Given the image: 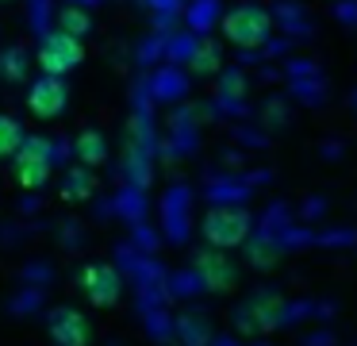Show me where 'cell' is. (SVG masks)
<instances>
[{
	"instance_id": "cell-11",
	"label": "cell",
	"mask_w": 357,
	"mask_h": 346,
	"mask_svg": "<svg viewBox=\"0 0 357 346\" xmlns=\"http://www.w3.org/2000/svg\"><path fill=\"white\" fill-rule=\"evenodd\" d=\"M93 192H96V173H93V169L77 166V169H70V173H66V181H62V200L77 204V200H89Z\"/></svg>"
},
{
	"instance_id": "cell-13",
	"label": "cell",
	"mask_w": 357,
	"mask_h": 346,
	"mask_svg": "<svg viewBox=\"0 0 357 346\" xmlns=\"http://www.w3.org/2000/svg\"><path fill=\"white\" fill-rule=\"evenodd\" d=\"M219 66H223V54H219L215 43H200V46H196V54H192V69H196V73H215Z\"/></svg>"
},
{
	"instance_id": "cell-12",
	"label": "cell",
	"mask_w": 357,
	"mask_h": 346,
	"mask_svg": "<svg viewBox=\"0 0 357 346\" xmlns=\"http://www.w3.org/2000/svg\"><path fill=\"white\" fill-rule=\"evenodd\" d=\"M24 123L16 120V115H4L0 112V158H12V154L24 146Z\"/></svg>"
},
{
	"instance_id": "cell-3",
	"label": "cell",
	"mask_w": 357,
	"mask_h": 346,
	"mask_svg": "<svg viewBox=\"0 0 357 346\" xmlns=\"http://www.w3.org/2000/svg\"><path fill=\"white\" fill-rule=\"evenodd\" d=\"M54 166V143L47 135H27L24 146L12 154V173L24 189H43Z\"/></svg>"
},
{
	"instance_id": "cell-6",
	"label": "cell",
	"mask_w": 357,
	"mask_h": 346,
	"mask_svg": "<svg viewBox=\"0 0 357 346\" xmlns=\"http://www.w3.org/2000/svg\"><path fill=\"white\" fill-rule=\"evenodd\" d=\"M47 335L54 338V346H89L93 323H89V315L81 312V308L62 304L47 315Z\"/></svg>"
},
{
	"instance_id": "cell-2",
	"label": "cell",
	"mask_w": 357,
	"mask_h": 346,
	"mask_svg": "<svg viewBox=\"0 0 357 346\" xmlns=\"http://www.w3.org/2000/svg\"><path fill=\"white\" fill-rule=\"evenodd\" d=\"M254 231V219H250L246 208H211L204 215V243L215 246V250H234L242 246Z\"/></svg>"
},
{
	"instance_id": "cell-4",
	"label": "cell",
	"mask_w": 357,
	"mask_h": 346,
	"mask_svg": "<svg viewBox=\"0 0 357 346\" xmlns=\"http://www.w3.org/2000/svg\"><path fill=\"white\" fill-rule=\"evenodd\" d=\"M81 62H85V43H81V38L66 35L62 27L43 35V43H39V69L43 73L66 77V73H73Z\"/></svg>"
},
{
	"instance_id": "cell-9",
	"label": "cell",
	"mask_w": 357,
	"mask_h": 346,
	"mask_svg": "<svg viewBox=\"0 0 357 346\" xmlns=\"http://www.w3.org/2000/svg\"><path fill=\"white\" fill-rule=\"evenodd\" d=\"M277 319H280V296H273V292L254 296L246 304V312H242V327L246 331H273Z\"/></svg>"
},
{
	"instance_id": "cell-7",
	"label": "cell",
	"mask_w": 357,
	"mask_h": 346,
	"mask_svg": "<svg viewBox=\"0 0 357 346\" xmlns=\"http://www.w3.org/2000/svg\"><path fill=\"white\" fill-rule=\"evenodd\" d=\"M70 104V89H66V77H50L43 73L39 81L27 89V108H31L39 120H54V115L66 112Z\"/></svg>"
},
{
	"instance_id": "cell-8",
	"label": "cell",
	"mask_w": 357,
	"mask_h": 346,
	"mask_svg": "<svg viewBox=\"0 0 357 346\" xmlns=\"http://www.w3.org/2000/svg\"><path fill=\"white\" fill-rule=\"evenodd\" d=\"M196 277H200L204 289H211V292H231L234 284H238L234 261L227 258V250H215V246L196 254Z\"/></svg>"
},
{
	"instance_id": "cell-15",
	"label": "cell",
	"mask_w": 357,
	"mask_h": 346,
	"mask_svg": "<svg viewBox=\"0 0 357 346\" xmlns=\"http://www.w3.org/2000/svg\"><path fill=\"white\" fill-rule=\"evenodd\" d=\"M24 50H8L4 58H0V77H8V81H20L24 77Z\"/></svg>"
},
{
	"instance_id": "cell-16",
	"label": "cell",
	"mask_w": 357,
	"mask_h": 346,
	"mask_svg": "<svg viewBox=\"0 0 357 346\" xmlns=\"http://www.w3.org/2000/svg\"><path fill=\"white\" fill-rule=\"evenodd\" d=\"M0 4H12V0H0Z\"/></svg>"
},
{
	"instance_id": "cell-5",
	"label": "cell",
	"mask_w": 357,
	"mask_h": 346,
	"mask_svg": "<svg viewBox=\"0 0 357 346\" xmlns=\"http://www.w3.org/2000/svg\"><path fill=\"white\" fill-rule=\"evenodd\" d=\"M81 292L93 308H112L119 304V292H123V277H119L116 266L108 261H89L81 269Z\"/></svg>"
},
{
	"instance_id": "cell-10",
	"label": "cell",
	"mask_w": 357,
	"mask_h": 346,
	"mask_svg": "<svg viewBox=\"0 0 357 346\" xmlns=\"http://www.w3.org/2000/svg\"><path fill=\"white\" fill-rule=\"evenodd\" d=\"M73 154H77V161L85 169H96V166H104L108 161V138L100 135V131H81L77 135V143H73Z\"/></svg>"
},
{
	"instance_id": "cell-14",
	"label": "cell",
	"mask_w": 357,
	"mask_h": 346,
	"mask_svg": "<svg viewBox=\"0 0 357 346\" xmlns=\"http://www.w3.org/2000/svg\"><path fill=\"white\" fill-rule=\"evenodd\" d=\"M89 27H93V20H89L85 8H62V31L73 38H85Z\"/></svg>"
},
{
	"instance_id": "cell-1",
	"label": "cell",
	"mask_w": 357,
	"mask_h": 346,
	"mask_svg": "<svg viewBox=\"0 0 357 346\" xmlns=\"http://www.w3.org/2000/svg\"><path fill=\"white\" fill-rule=\"evenodd\" d=\"M273 35V15L257 4H238L223 15V38L242 50H257Z\"/></svg>"
}]
</instances>
